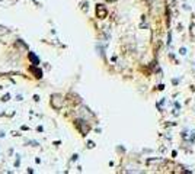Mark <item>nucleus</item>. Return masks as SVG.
<instances>
[{
  "mask_svg": "<svg viewBox=\"0 0 195 174\" xmlns=\"http://www.w3.org/2000/svg\"><path fill=\"white\" fill-rule=\"evenodd\" d=\"M28 57H29V60L32 61V64H34V65H38V64H39V60L36 58V57L34 55V54H32V52H29V54H28Z\"/></svg>",
  "mask_w": 195,
  "mask_h": 174,
  "instance_id": "20e7f679",
  "label": "nucleus"
},
{
  "mask_svg": "<svg viewBox=\"0 0 195 174\" xmlns=\"http://www.w3.org/2000/svg\"><path fill=\"white\" fill-rule=\"evenodd\" d=\"M107 15H108L107 7H105L104 4H98V6H96V16L99 17V19H105Z\"/></svg>",
  "mask_w": 195,
  "mask_h": 174,
  "instance_id": "f257e3e1",
  "label": "nucleus"
},
{
  "mask_svg": "<svg viewBox=\"0 0 195 174\" xmlns=\"http://www.w3.org/2000/svg\"><path fill=\"white\" fill-rule=\"evenodd\" d=\"M76 126L80 129V132H82V135H86L89 131V125H86L83 121H76Z\"/></svg>",
  "mask_w": 195,
  "mask_h": 174,
  "instance_id": "7ed1b4c3",
  "label": "nucleus"
},
{
  "mask_svg": "<svg viewBox=\"0 0 195 174\" xmlns=\"http://www.w3.org/2000/svg\"><path fill=\"white\" fill-rule=\"evenodd\" d=\"M51 104H53L54 109H60L63 106V97L58 96V94H54L53 99H51Z\"/></svg>",
  "mask_w": 195,
  "mask_h": 174,
  "instance_id": "f03ea898",
  "label": "nucleus"
},
{
  "mask_svg": "<svg viewBox=\"0 0 195 174\" xmlns=\"http://www.w3.org/2000/svg\"><path fill=\"white\" fill-rule=\"evenodd\" d=\"M29 71H31V73H34V74H35V77H38V78H41V75H42L41 70H36L35 67H31V68H29Z\"/></svg>",
  "mask_w": 195,
  "mask_h": 174,
  "instance_id": "39448f33",
  "label": "nucleus"
},
{
  "mask_svg": "<svg viewBox=\"0 0 195 174\" xmlns=\"http://www.w3.org/2000/svg\"><path fill=\"white\" fill-rule=\"evenodd\" d=\"M181 54L185 55V54H186V50H185V48H181Z\"/></svg>",
  "mask_w": 195,
  "mask_h": 174,
  "instance_id": "423d86ee",
  "label": "nucleus"
},
{
  "mask_svg": "<svg viewBox=\"0 0 195 174\" xmlns=\"http://www.w3.org/2000/svg\"><path fill=\"white\" fill-rule=\"evenodd\" d=\"M108 1H117V0H108Z\"/></svg>",
  "mask_w": 195,
  "mask_h": 174,
  "instance_id": "0eeeda50",
  "label": "nucleus"
}]
</instances>
